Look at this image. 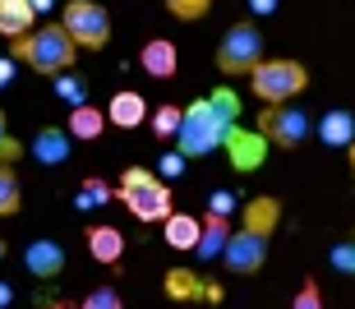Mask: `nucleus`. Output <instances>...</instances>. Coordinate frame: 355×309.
Segmentation results:
<instances>
[{
  "label": "nucleus",
  "instance_id": "obj_28",
  "mask_svg": "<svg viewBox=\"0 0 355 309\" xmlns=\"http://www.w3.org/2000/svg\"><path fill=\"white\" fill-rule=\"evenodd\" d=\"M79 309H120V296H116V286H97L88 300H83Z\"/></svg>",
  "mask_w": 355,
  "mask_h": 309
},
{
  "label": "nucleus",
  "instance_id": "obj_14",
  "mask_svg": "<svg viewBox=\"0 0 355 309\" xmlns=\"http://www.w3.org/2000/svg\"><path fill=\"white\" fill-rule=\"evenodd\" d=\"M162 231H166V245H171V249H180V254H189V249H198V236H203V222H198L194 213H171L166 222H162Z\"/></svg>",
  "mask_w": 355,
  "mask_h": 309
},
{
  "label": "nucleus",
  "instance_id": "obj_29",
  "mask_svg": "<svg viewBox=\"0 0 355 309\" xmlns=\"http://www.w3.org/2000/svg\"><path fill=\"white\" fill-rule=\"evenodd\" d=\"M184 171V152H166V157H162V180H171V175H180Z\"/></svg>",
  "mask_w": 355,
  "mask_h": 309
},
{
  "label": "nucleus",
  "instance_id": "obj_3",
  "mask_svg": "<svg viewBox=\"0 0 355 309\" xmlns=\"http://www.w3.org/2000/svg\"><path fill=\"white\" fill-rule=\"evenodd\" d=\"M14 55H19L28 69H37V74L55 79V74H65V69L74 65L79 46H74V37H69L60 24H51V28H37V33L14 37Z\"/></svg>",
  "mask_w": 355,
  "mask_h": 309
},
{
  "label": "nucleus",
  "instance_id": "obj_9",
  "mask_svg": "<svg viewBox=\"0 0 355 309\" xmlns=\"http://www.w3.org/2000/svg\"><path fill=\"white\" fill-rule=\"evenodd\" d=\"M226 157H231V166H236V171H259V166H263L268 161V148H272V143H268L263 134H259V130H231V134H226Z\"/></svg>",
  "mask_w": 355,
  "mask_h": 309
},
{
  "label": "nucleus",
  "instance_id": "obj_26",
  "mask_svg": "<svg viewBox=\"0 0 355 309\" xmlns=\"http://www.w3.org/2000/svg\"><path fill=\"white\" fill-rule=\"evenodd\" d=\"M328 258H332V268H337V272H355V240H337L328 249Z\"/></svg>",
  "mask_w": 355,
  "mask_h": 309
},
{
  "label": "nucleus",
  "instance_id": "obj_1",
  "mask_svg": "<svg viewBox=\"0 0 355 309\" xmlns=\"http://www.w3.org/2000/svg\"><path fill=\"white\" fill-rule=\"evenodd\" d=\"M240 125V97L231 88H212L208 97H198L184 107L180 134H175V152L184 157H208L212 148H222L226 134Z\"/></svg>",
  "mask_w": 355,
  "mask_h": 309
},
{
  "label": "nucleus",
  "instance_id": "obj_30",
  "mask_svg": "<svg viewBox=\"0 0 355 309\" xmlns=\"http://www.w3.org/2000/svg\"><path fill=\"white\" fill-rule=\"evenodd\" d=\"M212 213L231 217V213H236V194H226V189H222V194H212Z\"/></svg>",
  "mask_w": 355,
  "mask_h": 309
},
{
  "label": "nucleus",
  "instance_id": "obj_31",
  "mask_svg": "<svg viewBox=\"0 0 355 309\" xmlns=\"http://www.w3.org/2000/svg\"><path fill=\"white\" fill-rule=\"evenodd\" d=\"M19 152H24V148H19V139H10V134L0 139V161H5V166H10V161H19Z\"/></svg>",
  "mask_w": 355,
  "mask_h": 309
},
{
  "label": "nucleus",
  "instance_id": "obj_6",
  "mask_svg": "<svg viewBox=\"0 0 355 309\" xmlns=\"http://www.w3.org/2000/svg\"><path fill=\"white\" fill-rule=\"evenodd\" d=\"M259 134L272 143V148H282V152H295L309 139V130H314V121H309V111L304 107H295V102H282V107H268V111H259V125H254Z\"/></svg>",
  "mask_w": 355,
  "mask_h": 309
},
{
  "label": "nucleus",
  "instance_id": "obj_25",
  "mask_svg": "<svg viewBox=\"0 0 355 309\" xmlns=\"http://www.w3.org/2000/svg\"><path fill=\"white\" fill-rule=\"evenodd\" d=\"M166 10H171L175 19H184V24H194V19H203V14L212 10V0H166Z\"/></svg>",
  "mask_w": 355,
  "mask_h": 309
},
{
  "label": "nucleus",
  "instance_id": "obj_37",
  "mask_svg": "<svg viewBox=\"0 0 355 309\" xmlns=\"http://www.w3.org/2000/svg\"><path fill=\"white\" fill-rule=\"evenodd\" d=\"M351 171H355V143H351Z\"/></svg>",
  "mask_w": 355,
  "mask_h": 309
},
{
  "label": "nucleus",
  "instance_id": "obj_39",
  "mask_svg": "<svg viewBox=\"0 0 355 309\" xmlns=\"http://www.w3.org/2000/svg\"><path fill=\"white\" fill-rule=\"evenodd\" d=\"M0 254H5V245H0Z\"/></svg>",
  "mask_w": 355,
  "mask_h": 309
},
{
  "label": "nucleus",
  "instance_id": "obj_32",
  "mask_svg": "<svg viewBox=\"0 0 355 309\" xmlns=\"http://www.w3.org/2000/svg\"><path fill=\"white\" fill-rule=\"evenodd\" d=\"M14 79V55H0V88Z\"/></svg>",
  "mask_w": 355,
  "mask_h": 309
},
{
  "label": "nucleus",
  "instance_id": "obj_24",
  "mask_svg": "<svg viewBox=\"0 0 355 309\" xmlns=\"http://www.w3.org/2000/svg\"><path fill=\"white\" fill-rule=\"evenodd\" d=\"M116 199V189H106L102 180H83V189H79V208H102V203H111Z\"/></svg>",
  "mask_w": 355,
  "mask_h": 309
},
{
  "label": "nucleus",
  "instance_id": "obj_10",
  "mask_svg": "<svg viewBox=\"0 0 355 309\" xmlns=\"http://www.w3.org/2000/svg\"><path fill=\"white\" fill-rule=\"evenodd\" d=\"M24 268L33 272V277H42V282H51V277H60V268H65V245L60 240H28L24 245Z\"/></svg>",
  "mask_w": 355,
  "mask_h": 309
},
{
  "label": "nucleus",
  "instance_id": "obj_21",
  "mask_svg": "<svg viewBox=\"0 0 355 309\" xmlns=\"http://www.w3.org/2000/svg\"><path fill=\"white\" fill-rule=\"evenodd\" d=\"M24 208V189H19V175L0 161V217H14Z\"/></svg>",
  "mask_w": 355,
  "mask_h": 309
},
{
  "label": "nucleus",
  "instance_id": "obj_13",
  "mask_svg": "<svg viewBox=\"0 0 355 309\" xmlns=\"http://www.w3.org/2000/svg\"><path fill=\"white\" fill-rule=\"evenodd\" d=\"M69 143H74V134L69 130H55V125H46V130H37V139H33V157L42 161V166H60V161H69Z\"/></svg>",
  "mask_w": 355,
  "mask_h": 309
},
{
  "label": "nucleus",
  "instance_id": "obj_33",
  "mask_svg": "<svg viewBox=\"0 0 355 309\" xmlns=\"http://www.w3.org/2000/svg\"><path fill=\"white\" fill-rule=\"evenodd\" d=\"M250 5H254V14H272L277 10V0H250Z\"/></svg>",
  "mask_w": 355,
  "mask_h": 309
},
{
  "label": "nucleus",
  "instance_id": "obj_19",
  "mask_svg": "<svg viewBox=\"0 0 355 309\" xmlns=\"http://www.w3.org/2000/svg\"><path fill=\"white\" fill-rule=\"evenodd\" d=\"M318 139L332 143V148H351L355 143V116L351 111H328V116L318 121Z\"/></svg>",
  "mask_w": 355,
  "mask_h": 309
},
{
  "label": "nucleus",
  "instance_id": "obj_2",
  "mask_svg": "<svg viewBox=\"0 0 355 309\" xmlns=\"http://www.w3.org/2000/svg\"><path fill=\"white\" fill-rule=\"evenodd\" d=\"M277 222H282V203L259 194V199L245 203V213H240V227L231 231V240L222 249V263L231 277H254V272L263 268L268 258V240H272Z\"/></svg>",
  "mask_w": 355,
  "mask_h": 309
},
{
  "label": "nucleus",
  "instance_id": "obj_36",
  "mask_svg": "<svg viewBox=\"0 0 355 309\" xmlns=\"http://www.w3.org/2000/svg\"><path fill=\"white\" fill-rule=\"evenodd\" d=\"M5 134H10V130H5V111H0V139H5Z\"/></svg>",
  "mask_w": 355,
  "mask_h": 309
},
{
  "label": "nucleus",
  "instance_id": "obj_27",
  "mask_svg": "<svg viewBox=\"0 0 355 309\" xmlns=\"http://www.w3.org/2000/svg\"><path fill=\"white\" fill-rule=\"evenodd\" d=\"M291 309H323V291H318V282H314V277H304L300 296L291 300Z\"/></svg>",
  "mask_w": 355,
  "mask_h": 309
},
{
  "label": "nucleus",
  "instance_id": "obj_20",
  "mask_svg": "<svg viewBox=\"0 0 355 309\" xmlns=\"http://www.w3.org/2000/svg\"><path fill=\"white\" fill-rule=\"evenodd\" d=\"M106 125H111V121H106V111L92 107V102H83V107L69 111V125H65V130H69L74 139H102Z\"/></svg>",
  "mask_w": 355,
  "mask_h": 309
},
{
  "label": "nucleus",
  "instance_id": "obj_38",
  "mask_svg": "<svg viewBox=\"0 0 355 309\" xmlns=\"http://www.w3.org/2000/svg\"><path fill=\"white\" fill-rule=\"evenodd\" d=\"M46 309H65V305H60V300H55V305H46Z\"/></svg>",
  "mask_w": 355,
  "mask_h": 309
},
{
  "label": "nucleus",
  "instance_id": "obj_35",
  "mask_svg": "<svg viewBox=\"0 0 355 309\" xmlns=\"http://www.w3.org/2000/svg\"><path fill=\"white\" fill-rule=\"evenodd\" d=\"M51 5H55V0H33V10H37V14H46Z\"/></svg>",
  "mask_w": 355,
  "mask_h": 309
},
{
  "label": "nucleus",
  "instance_id": "obj_11",
  "mask_svg": "<svg viewBox=\"0 0 355 309\" xmlns=\"http://www.w3.org/2000/svg\"><path fill=\"white\" fill-rule=\"evenodd\" d=\"M139 65H144L148 79H175V69H180V51H175L171 37H148L144 51H139Z\"/></svg>",
  "mask_w": 355,
  "mask_h": 309
},
{
  "label": "nucleus",
  "instance_id": "obj_23",
  "mask_svg": "<svg viewBox=\"0 0 355 309\" xmlns=\"http://www.w3.org/2000/svg\"><path fill=\"white\" fill-rule=\"evenodd\" d=\"M83 93H88V88H83V79H79V74H69V69H65V74H55V97H60V102H69V111L88 102Z\"/></svg>",
  "mask_w": 355,
  "mask_h": 309
},
{
  "label": "nucleus",
  "instance_id": "obj_22",
  "mask_svg": "<svg viewBox=\"0 0 355 309\" xmlns=\"http://www.w3.org/2000/svg\"><path fill=\"white\" fill-rule=\"evenodd\" d=\"M180 121H184V107L162 102V107L153 111V134H157V139H175V134H180Z\"/></svg>",
  "mask_w": 355,
  "mask_h": 309
},
{
  "label": "nucleus",
  "instance_id": "obj_17",
  "mask_svg": "<svg viewBox=\"0 0 355 309\" xmlns=\"http://www.w3.org/2000/svg\"><path fill=\"white\" fill-rule=\"evenodd\" d=\"M226 240H231V217L208 213V217H203V236H198V249H194V254L198 258H222Z\"/></svg>",
  "mask_w": 355,
  "mask_h": 309
},
{
  "label": "nucleus",
  "instance_id": "obj_4",
  "mask_svg": "<svg viewBox=\"0 0 355 309\" xmlns=\"http://www.w3.org/2000/svg\"><path fill=\"white\" fill-rule=\"evenodd\" d=\"M116 199L125 203V208H130L139 222H166V217L175 213L171 185H166L157 171H148V166H130V171L120 175Z\"/></svg>",
  "mask_w": 355,
  "mask_h": 309
},
{
  "label": "nucleus",
  "instance_id": "obj_34",
  "mask_svg": "<svg viewBox=\"0 0 355 309\" xmlns=\"http://www.w3.org/2000/svg\"><path fill=\"white\" fill-rule=\"evenodd\" d=\"M10 300H14V286H10V282H0V309H10Z\"/></svg>",
  "mask_w": 355,
  "mask_h": 309
},
{
  "label": "nucleus",
  "instance_id": "obj_12",
  "mask_svg": "<svg viewBox=\"0 0 355 309\" xmlns=\"http://www.w3.org/2000/svg\"><path fill=\"white\" fill-rule=\"evenodd\" d=\"M162 286H166V296H171V300H208V305H217V300H222V286L194 277L189 268H171Z\"/></svg>",
  "mask_w": 355,
  "mask_h": 309
},
{
  "label": "nucleus",
  "instance_id": "obj_18",
  "mask_svg": "<svg viewBox=\"0 0 355 309\" xmlns=\"http://www.w3.org/2000/svg\"><path fill=\"white\" fill-rule=\"evenodd\" d=\"M88 254L111 268V263H120V254H125V236H120L116 227H88Z\"/></svg>",
  "mask_w": 355,
  "mask_h": 309
},
{
  "label": "nucleus",
  "instance_id": "obj_15",
  "mask_svg": "<svg viewBox=\"0 0 355 309\" xmlns=\"http://www.w3.org/2000/svg\"><path fill=\"white\" fill-rule=\"evenodd\" d=\"M33 19H37V10H33V0H0V37H24V33H33Z\"/></svg>",
  "mask_w": 355,
  "mask_h": 309
},
{
  "label": "nucleus",
  "instance_id": "obj_5",
  "mask_svg": "<svg viewBox=\"0 0 355 309\" xmlns=\"http://www.w3.org/2000/svg\"><path fill=\"white\" fill-rule=\"evenodd\" d=\"M250 88L263 107H282V102H295L309 88V69L300 60H259L250 69Z\"/></svg>",
  "mask_w": 355,
  "mask_h": 309
},
{
  "label": "nucleus",
  "instance_id": "obj_16",
  "mask_svg": "<svg viewBox=\"0 0 355 309\" xmlns=\"http://www.w3.org/2000/svg\"><path fill=\"white\" fill-rule=\"evenodd\" d=\"M106 121L120 125V130H134V125L148 121V102L139 93H116L111 102H106Z\"/></svg>",
  "mask_w": 355,
  "mask_h": 309
},
{
  "label": "nucleus",
  "instance_id": "obj_8",
  "mask_svg": "<svg viewBox=\"0 0 355 309\" xmlns=\"http://www.w3.org/2000/svg\"><path fill=\"white\" fill-rule=\"evenodd\" d=\"M259 60H268L259 24H231L226 28L222 46H217V69H222V74H250Z\"/></svg>",
  "mask_w": 355,
  "mask_h": 309
},
{
  "label": "nucleus",
  "instance_id": "obj_7",
  "mask_svg": "<svg viewBox=\"0 0 355 309\" xmlns=\"http://www.w3.org/2000/svg\"><path fill=\"white\" fill-rule=\"evenodd\" d=\"M60 28L74 37V46H88V51H102L106 42H111V14L97 0H65Z\"/></svg>",
  "mask_w": 355,
  "mask_h": 309
}]
</instances>
